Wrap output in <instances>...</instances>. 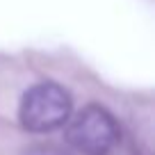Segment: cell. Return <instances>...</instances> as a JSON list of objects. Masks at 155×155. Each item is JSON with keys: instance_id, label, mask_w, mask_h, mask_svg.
<instances>
[{"instance_id": "1", "label": "cell", "mask_w": 155, "mask_h": 155, "mask_svg": "<svg viewBox=\"0 0 155 155\" xmlns=\"http://www.w3.org/2000/svg\"><path fill=\"white\" fill-rule=\"evenodd\" d=\"M71 96L57 82H39L23 94L18 105V121L30 132H50L68 121Z\"/></svg>"}, {"instance_id": "2", "label": "cell", "mask_w": 155, "mask_h": 155, "mask_svg": "<svg viewBox=\"0 0 155 155\" xmlns=\"http://www.w3.org/2000/svg\"><path fill=\"white\" fill-rule=\"evenodd\" d=\"M66 139L82 155H107L119 141V123L101 105H89L68 123Z\"/></svg>"}, {"instance_id": "3", "label": "cell", "mask_w": 155, "mask_h": 155, "mask_svg": "<svg viewBox=\"0 0 155 155\" xmlns=\"http://www.w3.org/2000/svg\"><path fill=\"white\" fill-rule=\"evenodd\" d=\"M25 155H66V153H62V150H57V148H32Z\"/></svg>"}]
</instances>
